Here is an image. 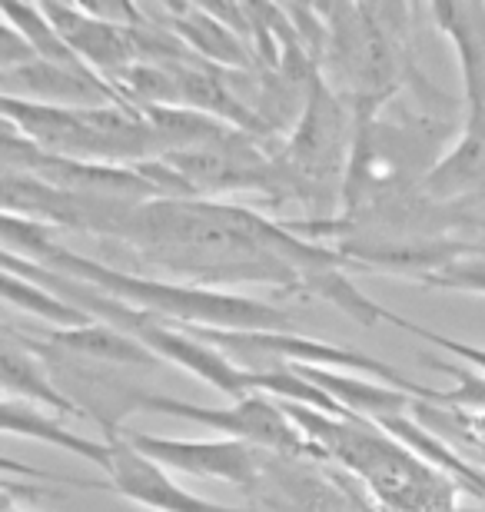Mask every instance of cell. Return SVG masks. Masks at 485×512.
<instances>
[{
    "label": "cell",
    "mask_w": 485,
    "mask_h": 512,
    "mask_svg": "<svg viewBox=\"0 0 485 512\" xmlns=\"http://www.w3.org/2000/svg\"><path fill=\"white\" fill-rule=\"evenodd\" d=\"M113 240L210 290L213 283H266L306 293L313 276L349 266L343 253L296 237L263 213L203 197L133 203Z\"/></svg>",
    "instance_id": "6da1fadb"
},
{
    "label": "cell",
    "mask_w": 485,
    "mask_h": 512,
    "mask_svg": "<svg viewBox=\"0 0 485 512\" xmlns=\"http://www.w3.org/2000/svg\"><path fill=\"white\" fill-rule=\"evenodd\" d=\"M4 253L47 266V270L64 273L70 280L97 286L100 293L113 296V300L160 316V320L183 326V330H296L290 313L266 300L120 270L113 263L64 247L54 227L17 217V213H4Z\"/></svg>",
    "instance_id": "7a4b0ae2"
},
{
    "label": "cell",
    "mask_w": 485,
    "mask_h": 512,
    "mask_svg": "<svg viewBox=\"0 0 485 512\" xmlns=\"http://www.w3.org/2000/svg\"><path fill=\"white\" fill-rule=\"evenodd\" d=\"M283 409L319 459L356 476L389 512H456L466 499L459 483L373 419L336 416L296 403H283Z\"/></svg>",
    "instance_id": "3957f363"
},
{
    "label": "cell",
    "mask_w": 485,
    "mask_h": 512,
    "mask_svg": "<svg viewBox=\"0 0 485 512\" xmlns=\"http://www.w3.org/2000/svg\"><path fill=\"white\" fill-rule=\"evenodd\" d=\"M319 17L329 20V60L353 100L356 124L376 120L402 77V34L386 20L389 7H319Z\"/></svg>",
    "instance_id": "277c9868"
},
{
    "label": "cell",
    "mask_w": 485,
    "mask_h": 512,
    "mask_svg": "<svg viewBox=\"0 0 485 512\" xmlns=\"http://www.w3.org/2000/svg\"><path fill=\"white\" fill-rule=\"evenodd\" d=\"M130 409L170 419H187V423L206 426L223 433V439H240L263 453L273 456H316V449L306 443L296 423L286 416L283 403L270 393H250L243 399H233L230 406H196L187 399L150 393V389H133Z\"/></svg>",
    "instance_id": "5b68a950"
},
{
    "label": "cell",
    "mask_w": 485,
    "mask_h": 512,
    "mask_svg": "<svg viewBox=\"0 0 485 512\" xmlns=\"http://www.w3.org/2000/svg\"><path fill=\"white\" fill-rule=\"evenodd\" d=\"M349 130H346V117H343V100H339L326 84L313 80L306 94V107L303 117L293 130L290 150H286V183H293L303 193H319V187H329L336 177L349 173V160H353V150H349Z\"/></svg>",
    "instance_id": "8992f818"
},
{
    "label": "cell",
    "mask_w": 485,
    "mask_h": 512,
    "mask_svg": "<svg viewBox=\"0 0 485 512\" xmlns=\"http://www.w3.org/2000/svg\"><path fill=\"white\" fill-rule=\"evenodd\" d=\"M127 443L143 453L153 463L173 473L193 476V479H216V483H230L240 489H250L263 479L266 459L270 453L256 449L240 439H173V436H150L133 433V429H120Z\"/></svg>",
    "instance_id": "52a82bcc"
},
{
    "label": "cell",
    "mask_w": 485,
    "mask_h": 512,
    "mask_svg": "<svg viewBox=\"0 0 485 512\" xmlns=\"http://www.w3.org/2000/svg\"><path fill=\"white\" fill-rule=\"evenodd\" d=\"M303 459L309 456L270 453L263 479L250 489V496L270 512H376L366 499L339 483L343 476L299 466Z\"/></svg>",
    "instance_id": "ba28073f"
},
{
    "label": "cell",
    "mask_w": 485,
    "mask_h": 512,
    "mask_svg": "<svg viewBox=\"0 0 485 512\" xmlns=\"http://www.w3.org/2000/svg\"><path fill=\"white\" fill-rule=\"evenodd\" d=\"M120 429L117 433H107L110 466H107V483H103V489L110 486L113 493H120L123 499L143 506L147 512H253V509H236V506L210 503V499L193 496L187 486L170 479V469H163L160 463H153V459L137 453Z\"/></svg>",
    "instance_id": "9c48e42d"
},
{
    "label": "cell",
    "mask_w": 485,
    "mask_h": 512,
    "mask_svg": "<svg viewBox=\"0 0 485 512\" xmlns=\"http://www.w3.org/2000/svg\"><path fill=\"white\" fill-rule=\"evenodd\" d=\"M50 24L67 40L70 50L117 90L120 77L133 67V40L127 37L123 24H110L90 7H44ZM120 94V90H117Z\"/></svg>",
    "instance_id": "30bf717a"
},
{
    "label": "cell",
    "mask_w": 485,
    "mask_h": 512,
    "mask_svg": "<svg viewBox=\"0 0 485 512\" xmlns=\"http://www.w3.org/2000/svg\"><path fill=\"white\" fill-rule=\"evenodd\" d=\"M0 380H4V399L40 406L44 413H54V416H87V409L54 380V373H47L44 356L27 350L10 330H4Z\"/></svg>",
    "instance_id": "8fae6325"
},
{
    "label": "cell",
    "mask_w": 485,
    "mask_h": 512,
    "mask_svg": "<svg viewBox=\"0 0 485 512\" xmlns=\"http://www.w3.org/2000/svg\"><path fill=\"white\" fill-rule=\"evenodd\" d=\"M309 383L319 386L333 399L343 416L373 419V423H386L392 416L412 413V406L419 403L416 396L402 393V389L369 380V376L343 373V370H316V366H296Z\"/></svg>",
    "instance_id": "7c38bea8"
},
{
    "label": "cell",
    "mask_w": 485,
    "mask_h": 512,
    "mask_svg": "<svg viewBox=\"0 0 485 512\" xmlns=\"http://www.w3.org/2000/svg\"><path fill=\"white\" fill-rule=\"evenodd\" d=\"M4 433L54 446L60 453H74L80 459H87V463H94L97 469H103V473L110 466V439H90L84 433H77L74 426H67L60 416L44 413L37 406L17 403V399H4Z\"/></svg>",
    "instance_id": "4fadbf2b"
},
{
    "label": "cell",
    "mask_w": 485,
    "mask_h": 512,
    "mask_svg": "<svg viewBox=\"0 0 485 512\" xmlns=\"http://www.w3.org/2000/svg\"><path fill=\"white\" fill-rule=\"evenodd\" d=\"M40 340L54 346L57 353L70 356V360L100 366H160V360L147 346L110 323H90L80 326V330H54L50 336H40Z\"/></svg>",
    "instance_id": "5bb4252c"
},
{
    "label": "cell",
    "mask_w": 485,
    "mask_h": 512,
    "mask_svg": "<svg viewBox=\"0 0 485 512\" xmlns=\"http://www.w3.org/2000/svg\"><path fill=\"white\" fill-rule=\"evenodd\" d=\"M383 429H389L392 436L402 439L412 453H419L426 463H432L436 469H442L452 483L462 486V493L479 499V503H485V466H476L469 463V459H462L456 449H452L446 439H439L436 433H429L426 426L419 423L412 413H402V416H392L386 419V423H379Z\"/></svg>",
    "instance_id": "9a60e30c"
},
{
    "label": "cell",
    "mask_w": 485,
    "mask_h": 512,
    "mask_svg": "<svg viewBox=\"0 0 485 512\" xmlns=\"http://www.w3.org/2000/svg\"><path fill=\"white\" fill-rule=\"evenodd\" d=\"M4 303L10 310H20V313L34 316V320L57 326V330H80V326L97 323L94 316H87L80 306L64 300L60 293L47 290L44 283L27 280V276L10 273V270H4Z\"/></svg>",
    "instance_id": "2e32d148"
},
{
    "label": "cell",
    "mask_w": 485,
    "mask_h": 512,
    "mask_svg": "<svg viewBox=\"0 0 485 512\" xmlns=\"http://www.w3.org/2000/svg\"><path fill=\"white\" fill-rule=\"evenodd\" d=\"M416 283L436 286V290L485 296V250L462 247L459 253H452L449 260H442L439 266H432L429 273H422Z\"/></svg>",
    "instance_id": "e0dca14e"
},
{
    "label": "cell",
    "mask_w": 485,
    "mask_h": 512,
    "mask_svg": "<svg viewBox=\"0 0 485 512\" xmlns=\"http://www.w3.org/2000/svg\"><path fill=\"white\" fill-rule=\"evenodd\" d=\"M383 323L396 326V330L409 333V336H419V340L429 343V346H439V350H446L449 356H456L459 363H466V366H472V370H479V376H485V346L462 343V340H452V336H446V333L426 330L422 323H412V320H406V316L386 310V306H383Z\"/></svg>",
    "instance_id": "ac0fdd59"
},
{
    "label": "cell",
    "mask_w": 485,
    "mask_h": 512,
    "mask_svg": "<svg viewBox=\"0 0 485 512\" xmlns=\"http://www.w3.org/2000/svg\"><path fill=\"white\" fill-rule=\"evenodd\" d=\"M456 512H485V503H479V499L466 496V499H462V506H459Z\"/></svg>",
    "instance_id": "d6986e66"
},
{
    "label": "cell",
    "mask_w": 485,
    "mask_h": 512,
    "mask_svg": "<svg viewBox=\"0 0 485 512\" xmlns=\"http://www.w3.org/2000/svg\"><path fill=\"white\" fill-rule=\"evenodd\" d=\"M4 512H30V509H24V506H17V503H14V499H7V503H4Z\"/></svg>",
    "instance_id": "ffe728a7"
}]
</instances>
